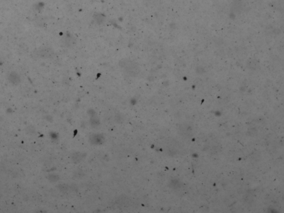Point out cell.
<instances>
[{"label":"cell","instance_id":"2","mask_svg":"<svg viewBox=\"0 0 284 213\" xmlns=\"http://www.w3.org/2000/svg\"><path fill=\"white\" fill-rule=\"evenodd\" d=\"M83 154L81 153H76L73 154L72 159L75 162H79L83 159Z\"/></svg>","mask_w":284,"mask_h":213},{"label":"cell","instance_id":"1","mask_svg":"<svg viewBox=\"0 0 284 213\" xmlns=\"http://www.w3.org/2000/svg\"><path fill=\"white\" fill-rule=\"evenodd\" d=\"M90 141H91V143L93 144H101L103 143V140L104 138L100 134H94V135H92L91 137H90Z\"/></svg>","mask_w":284,"mask_h":213},{"label":"cell","instance_id":"3","mask_svg":"<svg viewBox=\"0 0 284 213\" xmlns=\"http://www.w3.org/2000/svg\"><path fill=\"white\" fill-rule=\"evenodd\" d=\"M90 122H91V124L93 127H97L100 123V121L99 119L96 118H94V117L91 119Z\"/></svg>","mask_w":284,"mask_h":213}]
</instances>
